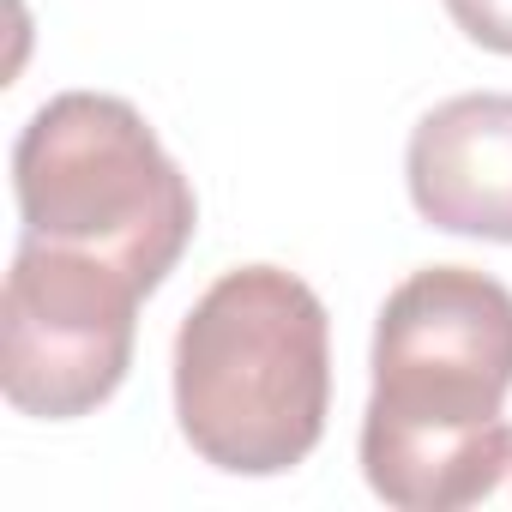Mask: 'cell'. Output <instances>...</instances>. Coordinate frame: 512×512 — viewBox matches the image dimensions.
<instances>
[{
    "instance_id": "6da1fadb",
    "label": "cell",
    "mask_w": 512,
    "mask_h": 512,
    "mask_svg": "<svg viewBox=\"0 0 512 512\" xmlns=\"http://www.w3.org/2000/svg\"><path fill=\"white\" fill-rule=\"evenodd\" d=\"M512 290L476 266L410 272L374 326L362 476L398 512L488 506L506 446Z\"/></svg>"
},
{
    "instance_id": "7a4b0ae2",
    "label": "cell",
    "mask_w": 512,
    "mask_h": 512,
    "mask_svg": "<svg viewBox=\"0 0 512 512\" xmlns=\"http://www.w3.org/2000/svg\"><path fill=\"white\" fill-rule=\"evenodd\" d=\"M332 410V320L284 266L223 272L175 332V422L229 476L296 470Z\"/></svg>"
},
{
    "instance_id": "3957f363",
    "label": "cell",
    "mask_w": 512,
    "mask_h": 512,
    "mask_svg": "<svg viewBox=\"0 0 512 512\" xmlns=\"http://www.w3.org/2000/svg\"><path fill=\"white\" fill-rule=\"evenodd\" d=\"M13 193L31 241H61L121 266L145 296L199 229V199L127 97L61 91L13 145Z\"/></svg>"
},
{
    "instance_id": "277c9868",
    "label": "cell",
    "mask_w": 512,
    "mask_h": 512,
    "mask_svg": "<svg viewBox=\"0 0 512 512\" xmlns=\"http://www.w3.org/2000/svg\"><path fill=\"white\" fill-rule=\"evenodd\" d=\"M139 284L61 241H19L0 290V392L19 416L73 422L109 404L133 368Z\"/></svg>"
},
{
    "instance_id": "5b68a950",
    "label": "cell",
    "mask_w": 512,
    "mask_h": 512,
    "mask_svg": "<svg viewBox=\"0 0 512 512\" xmlns=\"http://www.w3.org/2000/svg\"><path fill=\"white\" fill-rule=\"evenodd\" d=\"M404 181L434 229L512 241V91H464L428 109L410 133Z\"/></svg>"
},
{
    "instance_id": "8992f818",
    "label": "cell",
    "mask_w": 512,
    "mask_h": 512,
    "mask_svg": "<svg viewBox=\"0 0 512 512\" xmlns=\"http://www.w3.org/2000/svg\"><path fill=\"white\" fill-rule=\"evenodd\" d=\"M446 13L470 43L512 55V0H446Z\"/></svg>"
},
{
    "instance_id": "52a82bcc",
    "label": "cell",
    "mask_w": 512,
    "mask_h": 512,
    "mask_svg": "<svg viewBox=\"0 0 512 512\" xmlns=\"http://www.w3.org/2000/svg\"><path fill=\"white\" fill-rule=\"evenodd\" d=\"M488 506H512V428H506V446H500V476L488 488Z\"/></svg>"
}]
</instances>
